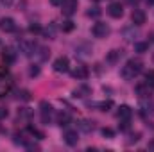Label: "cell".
<instances>
[{
    "mask_svg": "<svg viewBox=\"0 0 154 152\" xmlns=\"http://www.w3.org/2000/svg\"><path fill=\"white\" fill-rule=\"evenodd\" d=\"M142 70H143V63H142V61H138V59H129V61L122 66L120 75L124 77L125 81H133V79H136V77L142 74Z\"/></svg>",
    "mask_w": 154,
    "mask_h": 152,
    "instance_id": "cell-1",
    "label": "cell"
},
{
    "mask_svg": "<svg viewBox=\"0 0 154 152\" xmlns=\"http://www.w3.org/2000/svg\"><path fill=\"white\" fill-rule=\"evenodd\" d=\"M109 32H111V29H109V25L108 23H104V22H97L93 27H91V34L95 36V38H106V36H109Z\"/></svg>",
    "mask_w": 154,
    "mask_h": 152,
    "instance_id": "cell-2",
    "label": "cell"
},
{
    "mask_svg": "<svg viewBox=\"0 0 154 152\" xmlns=\"http://www.w3.org/2000/svg\"><path fill=\"white\" fill-rule=\"evenodd\" d=\"M11 90V79L7 77V68H0V97L9 93Z\"/></svg>",
    "mask_w": 154,
    "mask_h": 152,
    "instance_id": "cell-3",
    "label": "cell"
},
{
    "mask_svg": "<svg viewBox=\"0 0 154 152\" xmlns=\"http://www.w3.org/2000/svg\"><path fill=\"white\" fill-rule=\"evenodd\" d=\"M68 68H70V61H68V57L61 56V57H57V59L54 61V70H56L57 74H66Z\"/></svg>",
    "mask_w": 154,
    "mask_h": 152,
    "instance_id": "cell-4",
    "label": "cell"
},
{
    "mask_svg": "<svg viewBox=\"0 0 154 152\" xmlns=\"http://www.w3.org/2000/svg\"><path fill=\"white\" fill-rule=\"evenodd\" d=\"M72 77L77 79V81H86V79L90 77V70H88V66H84V65H77L75 68H74V72H72Z\"/></svg>",
    "mask_w": 154,
    "mask_h": 152,
    "instance_id": "cell-5",
    "label": "cell"
},
{
    "mask_svg": "<svg viewBox=\"0 0 154 152\" xmlns=\"http://www.w3.org/2000/svg\"><path fill=\"white\" fill-rule=\"evenodd\" d=\"M39 109H41V122H43V123H48L50 118H52V106H50L47 100H43V102L39 104Z\"/></svg>",
    "mask_w": 154,
    "mask_h": 152,
    "instance_id": "cell-6",
    "label": "cell"
},
{
    "mask_svg": "<svg viewBox=\"0 0 154 152\" xmlns=\"http://www.w3.org/2000/svg\"><path fill=\"white\" fill-rule=\"evenodd\" d=\"M108 14H109L111 18H122V16H124V7H122V4H120V2H111L109 7H108Z\"/></svg>",
    "mask_w": 154,
    "mask_h": 152,
    "instance_id": "cell-7",
    "label": "cell"
},
{
    "mask_svg": "<svg viewBox=\"0 0 154 152\" xmlns=\"http://www.w3.org/2000/svg\"><path fill=\"white\" fill-rule=\"evenodd\" d=\"M0 31H4V32H14V31H16V23H14V20L9 18V16L0 18Z\"/></svg>",
    "mask_w": 154,
    "mask_h": 152,
    "instance_id": "cell-8",
    "label": "cell"
},
{
    "mask_svg": "<svg viewBox=\"0 0 154 152\" xmlns=\"http://www.w3.org/2000/svg\"><path fill=\"white\" fill-rule=\"evenodd\" d=\"M145 20H147V14H145L142 9H133V13H131V22H133L134 25H143Z\"/></svg>",
    "mask_w": 154,
    "mask_h": 152,
    "instance_id": "cell-9",
    "label": "cell"
},
{
    "mask_svg": "<svg viewBox=\"0 0 154 152\" xmlns=\"http://www.w3.org/2000/svg\"><path fill=\"white\" fill-rule=\"evenodd\" d=\"M61 7H63V14L72 16L77 11V0H65V2L61 4Z\"/></svg>",
    "mask_w": 154,
    "mask_h": 152,
    "instance_id": "cell-10",
    "label": "cell"
},
{
    "mask_svg": "<svg viewBox=\"0 0 154 152\" xmlns=\"http://www.w3.org/2000/svg\"><path fill=\"white\" fill-rule=\"evenodd\" d=\"M116 116H118V120H120V122H122V120L129 122V120H131V116H133V109H131L129 106H120V108H118V111H116Z\"/></svg>",
    "mask_w": 154,
    "mask_h": 152,
    "instance_id": "cell-11",
    "label": "cell"
},
{
    "mask_svg": "<svg viewBox=\"0 0 154 152\" xmlns=\"http://www.w3.org/2000/svg\"><path fill=\"white\" fill-rule=\"evenodd\" d=\"M2 61H4L5 65H13V63L16 61V52H14L13 48H4V50H2Z\"/></svg>",
    "mask_w": 154,
    "mask_h": 152,
    "instance_id": "cell-12",
    "label": "cell"
},
{
    "mask_svg": "<svg viewBox=\"0 0 154 152\" xmlns=\"http://www.w3.org/2000/svg\"><path fill=\"white\" fill-rule=\"evenodd\" d=\"M63 140H65V143H66V145L74 147V145L79 143V134H77V131H66V132H65V136H63Z\"/></svg>",
    "mask_w": 154,
    "mask_h": 152,
    "instance_id": "cell-13",
    "label": "cell"
},
{
    "mask_svg": "<svg viewBox=\"0 0 154 152\" xmlns=\"http://www.w3.org/2000/svg\"><path fill=\"white\" fill-rule=\"evenodd\" d=\"M136 95H140V97H151L152 95V88L147 82H140V84H136Z\"/></svg>",
    "mask_w": 154,
    "mask_h": 152,
    "instance_id": "cell-14",
    "label": "cell"
},
{
    "mask_svg": "<svg viewBox=\"0 0 154 152\" xmlns=\"http://www.w3.org/2000/svg\"><path fill=\"white\" fill-rule=\"evenodd\" d=\"M20 47H22V52H23L25 56H32V54H36L34 50L38 48V47L34 45V41H22Z\"/></svg>",
    "mask_w": 154,
    "mask_h": 152,
    "instance_id": "cell-15",
    "label": "cell"
},
{
    "mask_svg": "<svg viewBox=\"0 0 154 152\" xmlns=\"http://www.w3.org/2000/svg\"><path fill=\"white\" fill-rule=\"evenodd\" d=\"M70 120H72V118H70V114L65 113V111L57 114V125H68V123H70Z\"/></svg>",
    "mask_w": 154,
    "mask_h": 152,
    "instance_id": "cell-16",
    "label": "cell"
},
{
    "mask_svg": "<svg viewBox=\"0 0 154 152\" xmlns=\"http://www.w3.org/2000/svg\"><path fill=\"white\" fill-rule=\"evenodd\" d=\"M79 129H81V131H84V132H90V131H93V122L81 120V122H79Z\"/></svg>",
    "mask_w": 154,
    "mask_h": 152,
    "instance_id": "cell-17",
    "label": "cell"
},
{
    "mask_svg": "<svg viewBox=\"0 0 154 152\" xmlns=\"http://www.w3.org/2000/svg\"><path fill=\"white\" fill-rule=\"evenodd\" d=\"M120 56H122V52H120V50H111V52H109V56H108V61H109V63H116Z\"/></svg>",
    "mask_w": 154,
    "mask_h": 152,
    "instance_id": "cell-18",
    "label": "cell"
},
{
    "mask_svg": "<svg viewBox=\"0 0 154 152\" xmlns=\"http://www.w3.org/2000/svg\"><path fill=\"white\" fill-rule=\"evenodd\" d=\"M74 22L72 20H66V22H63V25H61V29H63V32H70V31H74Z\"/></svg>",
    "mask_w": 154,
    "mask_h": 152,
    "instance_id": "cell-19",
    "label": "cell"
},
{
    "mask_svg": "<svg viewBox=\"0 0 154 152\" xmlns=\"http://www.w3.org/2000/svg\"><path fill=\"white\" fill-rule=\"evenodd\" d=\"M145 82H147V84L154 90V70H151V72H147V74H145Z\"/></svg>",
    "mask_w": 154,
    "mask_h": 152,
    "instance_id": "cell-20",
    "label": "cell"
},
{
    "mask_svg": "<svg viewBox=\"0 0 154 152\" xmlns=\"http://www.w3.org/2000/svg\"><path fill=\"white\" fill-rule=\"evenodd\" d=\"M134 48H136V52L143 54V52H147V50H149V43H136V45H134Z\"/></svg>",
    "mask_w": 154,
    "mask_h": 152,
    "instance_id": "cell-21",
    "label": "cell"
},
{
    "mask_svg": "<svg viewBox=\"0 0 154 152\" xmlns=\"http://www.w3.org/2000/svg\"><path fill=\"white\" fill-rule=\"evenodd\" d=\"M100 13H102V11H100L99 7H91V9L88 11V16H90V18H97V16H100Z\"/></svg>",
    "mask_w": 154,
    "mask_h": 152,
    "instance_id": "cell-22",
    "label": "cell"
},
{
    "mask_svg": "<svg viewBox=\"0 0 154 152\" xmlns=\"http://www.w3.org/2000/svg\"><path fill=\"white\" fill-rule=\"evenodd\" d=\"M102 136L111 140V138L115 136V131H113V129H109V127H104V129H102Z\"/></svg>",
    "mask_w": 154,
    "mask_h": 152,
    "instance_id": "cell-23",
    "label": "cell"
},
{
    "mask_svg": "<svg viewBox=\"0 0 154 152\" xmlns=\"http://www.w3.org/2000/svg\"><path fill=\"white\" fill-rule=\"evenodd\" d=\"M18 99H22V100H29V99H31V93H29L27 90H22V91H18Z\"/></svg>",
    "mask_w": 154,
    "mask_h": 152,
    "instance_id": "cell-24",
    "label": "cell"
},
{
    "mask_svg": "<svg viewBox=\"0 0 154 152\" xmlns=\"http://www.w3.org/2000/svg\"><path fill=\"white\" fill-rule=\"evenodd\" d=\"M113 106V102L111 100H108V102H100L99 104V108H100V111H109V108Z\"/></svg>",
    "mask_w": 154,
    "mask_h": 152,
    "instance_id": "cell-25",
    "label": "cell"
},
{
    "mask_svg": "<svg viewBox=\"0 0 154 152\" xmlns=\"http://www.w3.org/2000/svg\"><path fill=\"white\" fill-rule=\"evenodd\" d=\"M18 116H22V118H29V116H31V111H29L27 108H23V109L18 111Z\"/></svg>",
    "mask_w": 154,
    "mask_h": 152,
    "instance_id": "cell-26",
    "label": "cell"
},
{
    "mask_svg": "<svg viewBox=\"0 0 154 152\" xmlns=\"http://www.w3.org/2000/svg\"><path fill=\"white\" fill-rule=\"evenodd\" d=\"M38 74H39V68L36 66V65H32V66L29 68V75H31V77H34V75H38Z\"/></svg>",
    "mask_w": 154,
    "mask_h": 152,
    "instance_id": "cell-27",
    "label": "cell"
},
{
    "mask_svg": "<svg viewBox=\"0 0 154 152\" xmlns=\"http://www.w3.org/2000/svg\"><path fill=\"white\" fill-rule=\"evenodd\" d=\"M29 31H31L32 34H38V32H41V27H39V25H36V23H32V25L29 27Z\"/></svg>",
    "mask_w": 154,
    "mask_h": 152,
    "instance_id": "cell-28",
    "label": "cell"
},
{
    "mask_svg": "<svg viewBox=\"0 0 154 152\" xmlns=\"http://www.w3.org/2000/svg\"><path fill=\"white\" fill-rule=\"evenodd\" d=\"M7 114H9V111H7L5 108H0V120H4V118H7Z\"/></svg>",
    "mask_w": 154,
    "mask_h": 152,
    "instance_id": "cell-29",
    "label": "cell"
},
{
    "mask_svg": "<svg viewBox=\"0 0 154 152\" xmlns=\"http://www.w3.org/2000/svg\"><path fill=\"white\" fill-rule=\"evenodd\" d=\"M13 2H14V0H0V4H2V5H5V7H9Z\"/></svg>",
    "mask_w": 154,
    "mask_h": 152,
    "instance_id": "cell-30",
    "label": "cell"
},
{
    "mask_svg": "<svg viewBox=\"0 0 154 152\" xmlns=\"http://www.w3.org/2000/svg\"><path fill=\"white\" fill-rule=\"evenodd\" d=\"M63 2H65V0H50V4H52V5H61Z\"/></svg>",
    "mask_w": 154,
    "mask_h": 152,
    "instance_id": "cell-31",
    "label": "cell"
},
{
    "mask_svg": "<svg viewBox=\"0 0 154 152\" xmlns=\"http://www.w3.org/2000/svg\"><path fill=\"white\" fill-rule=\"evenodd\" d=\"M127 2H131V4H133V2H134V4H136V2H138V0H127Z\"/></svg>",
    "mask_w": 154,
    "mask_h": 152,
    "instance_id": "cell-32",
    "label": "cell"
},
{
    "mask_svg": "<svg viewBox=\"0 0 154 152\" xmlns=\"http://www.w3.org/2000/svg\"><path fill=\"white\" fill-rule=\"evenodd\" d=\"M147 2H149V4H154V0H147Z\"/></svg>",
    "mask_w": 154,
    "mask_h": 152,
    "instance_id": "cell-33",
    "label": "cell"
}]
</instances>
